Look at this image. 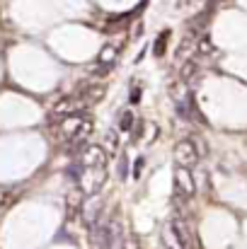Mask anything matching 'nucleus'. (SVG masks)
I'll use <instances>...</instances> for the list:
<instances>
[{
    "label": "nucleus",
    "mask_w": 247,
    "mask_h": 249,
    "mask_svg": "<svg viewBox=\"0 0 247 249\" xmlns=\"http://www.w3.org/2000/svg\"><path fill=\"white\" fill-rule=\"evenodd\" d=\"M174 160L179 167H191L201 160V148H199V141L196 138H189V141H179L177 148H174Z\"/></svg>",
    "instance_id": "obj_1"
},
{
    "label": "nucleus",
    "mask_w": 247,
    "mask_h": 249,
    "mask_svg": "<svg viewBox=\"0 0 247 249\" xmlns=\"http://www.w3.org/2000/svg\"><path fill=\"white\" fill-rule=\"evenodd\" d=\"M170 230H172V235H174V240H177L179 249H196L189 223H184L182 218H172V220H170Z\"/></svg>",
    "instance_id": "obj_2"
},
{
    "label": "nucleus",
    "mask_w": 247,
    "mask_h": 249,
    "mask_svg": "<svg viewBox=\"0 0 247 249\" xmlns=\"http://www.w3.org/2000/svg\"><path fill=\"white\" fill-rule=\"evenodd\" d=\"M104 179H107V167H99V169H87V167H82L80 181L85 184V194H97V191L102 189Z\"/></svg>",
    "instance_id": "obj_3"
},
{
    "label": "nucleus",
    "mask_w": 247,
    "mask_h": 249,
    "mask_svg": "<svg viewBox=\"0 0 247 249\" xmlns=\"http://www.w3.org/2000/svg\"><path fill=\"white\" fill-rule=\"evenodd\" d=\"M174 189H177V194H182V196H194V191H196V184H194V177H191V172H189V167H177L174 169Z\"/></svg>",
    "instance_id": "obj_4"
},
{
    "label": "nucleus",
    "mask_w": 247,
    "mask_h": 249,
    "mask_svg": "<svg viewBox=\"0 0 247 249\" xmlns=\"http://www.w3.org/2000/svg\"><path fill=\"white\" fill-rule=\"evenodd\" d=\"M80 165L87 169H99V167H107V153L99 148V145H87L82 150Z\"/></svg>",
    "instance_id": "obj_5"
},
{
    "label": "nucleus",
    "mask_w": 247,
    "mask_h": 249,
    "mask_svg": "<svg viewBox=\"0 0 247 249\" xmlns=\"http://www.w3.org/2000/svg\"><path fill=\"white\" fill-rule=\"evenodd\" d=\"M76 104H78V99H76V97L61 99V102L54 107V111H51V119H54V121H63L66 116H71V114L76 111Z\"/></svg>",
    "instance_id": "obj_6"
},
{
    "label": "nucleus",
    "mask_w": 247,
    "mask_h": 249,
    "mask_svg": "<svg viewBox=\"0 0 247 249\" xmlns=\"http://www.w3.org/2000/svg\"><path fill=\"white\" fill-rule=\"evenodd\" d=\"M196 68H199V66H196L194 61H187V63L182 66V80H184V83H189V80L196 75Z\"/></svg>",
    "instance_id": "obj_7"
},
{
    "label": "nucleus",
    "mask_w": 247,
    "mask_h": 249,
    "mask_svg": "<svg viewBox=\"0 0 247 249\" xmlns=\"http://www.w3.org/2000/svg\"><path fill=\"white\" fill-rule=\"evenodd\" d=\"M213 51H216V49H213V41H211L209 36H204V39L199 41V53H201V56H211Z\"/></svg>",
    "instance_id": "obj_8"
},
{
    "label": "nucleus",
    "mask_w": 247,
    "mask_h": 249,
    "mask_svg": "<svg viewBox=\"0 0 247 249\" xmlns=\"http://www.w3.org/2000/svg\"><path fill=\"white\" fill-rule=\"evenodd\" d=\"M131 126H133V114L131 111H124L121 114V121H119V131H131Z\"/></svg>",
    "instance_id": "obj_9"
},
{
    "label": "nucleus",
    "mask_w": 247,
    "mask_h": 249,
    "mask_svg": "<svg viewBox=\"0 0 247 249\" xmlns=\"http://www.w3.org/2000/svg\"><path fill=\"white\" fill-rule=\"evenodd\" d=\"M104 145H107V150L116 153V148H119V136H116L114 131H109V133L104 136Z\"/></svg>",
    "instance_id": "obj_10"
},
{
    "label": "nucleus",
    "mask_w": 247,
    "mask_h": 249,
    "mask_svg": "<svg viewBox=\"0 0 247 249\" xmlns=\"http://www.w3.org/2000/svg\"><path fill=\"white\" fill-rule=\"evenodd\" d=\"M114 58H116V49H114V46H104L102 53H99V63H109V61H114Z\"/></svg>",
    "instance_id": "obj_11"
},
{
    "label": "nucleus",
    "mask_w": 247,
    "mask_h": 249,
    "mask_svg": "<svg viewBox=\"0 0 247 249\" xmlns=\"http://www.w3.org/2000/svg\"><path fill=\"white\" fill-rule=\"evenodd\" d=\"M167 36H170V32H163V34L158 36V41H155V56H163L165 53V41H167Z\"/></svg>",
    "instance_id": "obj_12"
},
{
    "label": "nucleus",
    "mask_w": 247,
    "mask_h": 249,
    "mask_svg": "<svg viewBox=\"0 0 247 249\" xmlns=\"http://www.w3.org/2000/svg\"><path fill=\"white\" fill-rule=\"evenodd\" d=\"M141 169H143V158H138V160H136V177L141 174Z\"/></svg>",
    "instance_id": "obj_13"
},
{
    "label": "nucleus",
    "mask_w": 247,
    "mask_h": 249,
    "mask_svg": "<svg viewBox=\"0 0 247 249\" xmlns=\"http://www.w3.org/2000/svg\"><path fill=\"white\" fill-rule=\"evenodd\" d=\"M124 249H138V245H136V242H129V245H126Z\"/></svg>",
    "instance_id": "obj_14"
},
{
    "label": "nucleus",
    "mask_w": 247,
    "mask_h": 249,
    "mask_svg": "<svg viewBox=\"0 0 247 249\" xmlns=\"http://www.w3.org/2000/svg\"><path fill=\"white\" fill-rule=\"evenodd\" d=\"M167 249H172V247H167Z\"/></svg>",
    "instance_id": "obj_15"
}]
</instances>
